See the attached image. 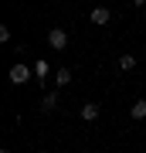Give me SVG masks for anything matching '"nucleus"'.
<instances>
[{
  "label": "nucleus",
  "instance_id": "nucleus-1",
  "mask_svg": "<svg viewBox=\"0 0 146 153\" xmlns=\"http://www.w3.org/2000/svg\"><path fill=\"white\" fill-rule=\"evenodd\" d=\"M7 78H10V85H27V82L34 78V68H27L24 61H17V65H10Z\"/></svg>",
  "mask_w": 146,
  "mask_h": 153
},
{
  "label": "nucleus",
  "instance_id": "nucleus-2",
  "mask_svg": "<svg viewBox=\"0 0 146 153\" xmlns=\"http://www.w3.org/2000/svg\"><path fill=\"white\" fill-rule=\"evenodd\" d=\"M48 48L51 51H65L68 48V31L65 27H51L48 31Z\"/></svg>",
  "mask_w": 146,
  "mask_h": 153
},
{
  "label": "nucleus",
  "instance_id": "nucleus-3",
  "mask_svg": "<svg viewBox=\"0 0 146 153\" xmlns=\"http://www.w3.org/2000/svg\"><path fill=\"white\" fill-rule=\"evenodd\" d=\"M88 21H92V24H99V27H105V24L112 21V10H109V7H92Z\"/></svg>",
  "mask_w": 146,
  "mask_h": 153
},
{
  "label": "nucleus",
  "instance_id": "nucleus-4",
  "mask_svg": "<svg viewBox=\"0 0 146 153\" xmlns=\"http://www.w3.org/2000/svg\"><path fill=\"white\" fill-rule=\"evenodd\" d=\"M58 102H61V95L51 88V92H44V99H41L38 105H41V112H54V109H58Z\"/></svg>",
  "mask_w": 146,
  "mask_h": 153
},
{
  "label": "nucleus",
  "instance_id": "nucleus-5",
  "mask_svg": "<svg viewBox=\"0 0 146 153\" xmlns=\"http://www.w3.org/2000/svg\"><path fill=\"white\" fill-rule=\"evenodd\" d=\"M99 112H102V109H99V102H82V119H85V123H95Z\"/></svg>",
  "mask_w": 146,
  "mask_h": 153
},
{
  "label": "nucleus",
  "instance_id": "nucleus-6",
  "mask_svg": "<svg viewBox=\"0 0 146 153\" xmlns=\"http://www.w3.org/2000/svg\"><path fill=\"white\" fill-rule=\"evenodd\" d=\"M34 78H38V82L48 88V61H44V58H41V61H34Z\"/></svg>",
  "mask_w": 146,
  "mask_h": 153
},
{
  "label": "nucleus",
  "instance_id": "nucleus-7",
  "mask_svg": "<svg viewBox=\"0 0 146 153\" xmlns=\"http://www.w3.org/2000/svg\"><path fill=\"white\" fill-rule=\"evenodd\" d=\"M54 85H58V88L71 85V68H58V71H54Z\"/></svg>",
  "mask_w": 146,
  "mask_h": 153
},
{
  "label": "nucleus",
  "instance_id": "nucleus-8",
  "mask_svg": "<svg viewBox=\"0 0 146 153\" xmlns=\"http://www.w3.org/2000/svg\"><path fill=\"white\" fill-rule=\"evenodd\" d=\"M129 116L133 119H146V99H136V102L129 105Z\"/></svg>",
  "mask_w": 146,
  "mask_h": 153
},
{
  "label": "nucleus",
  "instance_id": "nucleus-9",
  "mask_svg": "<svg viewBox=\"0 0 146 153\" xmlns=\"http://www.w3.org/2000/svg\"><path fill=\"white\" fill-rule=\"evenodd\" d=\"M119 68H122V71H133V68H136V55H122V58H119Z\"/></svg>",
  "mask_w": 146,
  "mask_h": 153
},
{
  "label": "nucleus",
  "instance_id": "nucleus-10",
  "mask_svg": "<svg viewBox=\"0 0 146 153\" xmlns=\"http://www.w3.org/2000/svg\"><path fill=\"white\" fill-rule=\"evenodd\" d=\"M133 4H136V7H143V4H146V0H133Z\"/></svg>",
  "mask_w": 146,
  "mask_h": 153
},
{
  "label": "nucleus",
  "instance_id": "nucleus-11",
  "mask_svg": "<svg viewBox=\"0 0 146 153\" xmlns=\"http://www.w3.org/2000/svg\"><path fill=\"white\" fill-rule=\"evenodd\" d=\"M0 153H10V150H7V146H4V150H0Z\"/></svg>",
  "mask_w": 146,
  "mask_h": 153
},
{
  "label": "nucleus",
  "instance_id": "nucleus-12",
  "mask_svg": "<svg viewBox=\"0 0 146 153\" xmlns=\"http://www.w3.org/2000/svg\"><path fill=\"white\" fill-rule=\"evenodd\" d=\"M143 61H146V51H143Z\"/></svg>",
  "mask_w": 146,
  "mask_h": 153
}]
</instances>
